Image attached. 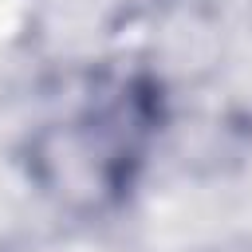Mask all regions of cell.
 Masks as SVG:
<instances>
[{
  "mask_svg": "<svg viewBox=\"0 0 252 252\" xmlns=\"http://www.w3.org/2000/svg\"><path fill=\"white\" fill-rule=\"evenodd\" d=\"M158 130V83L126 75L94 91L91 102L79 106L67 122L43 130L32 150V169L43 189L59 193L71 205H106L130 189Z\"/></svg>",
  "mask_w": 252,
  "mask_h": 252,
  "instance_id": "1",
  "label": "cell"
}]
</instances>
